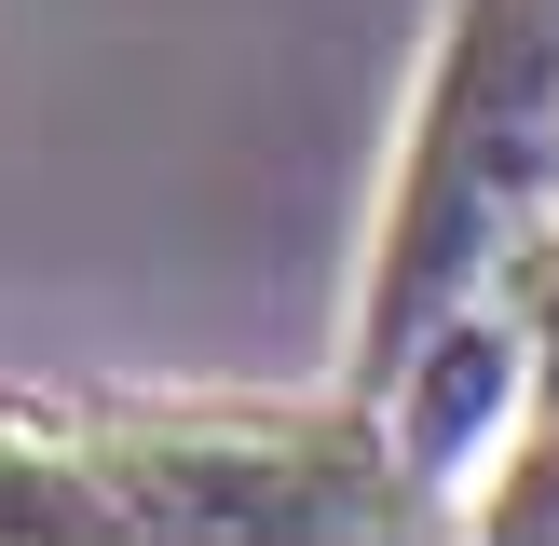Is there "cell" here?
Listing matches in <instances>:
<instances>
[{"instance_id":"2","label":"cell","mask_w":559,"mask_h":546,"mask_svg":"<svg viewBox=\"0 0 559 546\" xmlns=\"http://www.w3.org/2000/svg\"><path fill=\"white\" fill-rule=\"evenodd\" d=\"M109 491H123V533H191V546H369V533H424V491H409L382 410L314 396H136V410H82Z\"/></svg>"},{"instance_id":"3","label":"cell","mask_w":559,"mask_h":546,"mask_svg":"<svg viewBox=\"0 0 559 546\" xmlns=\"http://www.w3.org/2000/svg\"><path fill=\"white\" fill-rule=\"evenodd\" d=\"M369 410H382V437H396L409 491H424L437 519H464L478 464L506 451L519 424H533V355H519V314H506V287L451 300V314H437L424 342H409L396 369L369 382Z\"/></svg>"},{"instance_id":"5","label":"cell","mask_w":559,"mask_h":546,"mask_svg":"<svg viewBox=\"0 0 559 546\" xmlns=\"http://www.w3.org/2000/svg\"><path fill=\"white\" fill-rule=\"evenodd\" d=\"M464 533H506V546H559V424L533 410V424L506 437V451L478 464V491H464Z\"/></svg>"},{"instance_id":"4","label":"cell","mask_w":559,"mask_h":546,"mask_svg":"<svg viewBox=\"0 0 559 546\" xmlns=\"http://www.w3.org/2000/svg\"><path fill=\"white\" fill-rule=\"evenodd\" d=\"M82 533H123L96 437L55 410H0V546H82Z\"/></svg>"},{"instance_id":"6","label":"cell","mask_w":559,"mask_h":546,"mask_svg":"<svg viewBox=\"0 0 559 546\" xmlns=\"http://www.w3.org/2000/svg\"><path fill=\"white\" fill-rule=\"evenodd\" d=\"M491 287H506V314H519V355H533V410L559 424V205L506 246V273H491Z\"/></svg>"},{"instance_id":"1","label":"cell","mask_w":559,"mask_h":546,"mask_svg":"<svg viewBox=\"0 0 559 546\" xmlns=\"http://www.w3.org/2000/svg\"><path fill=\"white\" fill-rule=\"evenodd\" d=\"M546 205H559V0H451L437 69H424L409 136H396L369 287H355V369H342L355 396L451 300H478Z\"/></svg>"}]
</instances>
